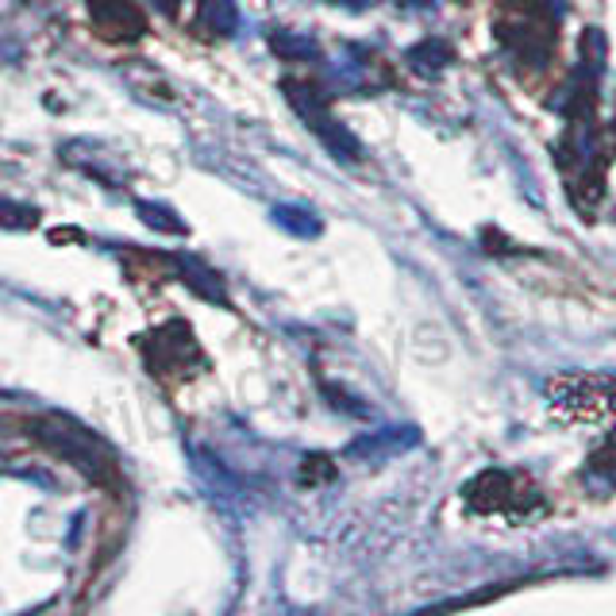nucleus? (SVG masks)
<instances>
[{
	"instance_id": "1",
	"label": "nucleus",
	"mask_w": 616,
	"mask_h": 616,
	"mask_svg": "<svg viewBox=\"0 0 616 616\" xmlns=\"http://www.w3.org/2000/svg\"><path fill=\"white\" fill-rule=\"evenodd\" d=\"M89 16H93V28L105 39H139L147 31V20L131 0H89Z\"/></svg>"
},
{
	"instance_id": "3",
	"label": "nucleus",
	"mask_w": 616,
	"mask_h": 616,
	"mask_svg": "<svg viewBox=\"0 0 616 616\" xmlns=\"http://www.w3.org/2000/svg\"><path fill=\"white\" fill-rule=\"evenodd\" d=\"M139 212H143V220L147 223H158V228H166V231H181V223L178 220H166V208H155V205H139Z\"/></svg>"
},
{
	"instance_id": "2",
	"label": "nucleus",
	"mask_w": 616,
	"mask_h": 616,
	"mask_svg": "<svg viewBox=\"0 0 616 616\" xmlns=\"http://www.w3.org/2000/svg\"><path fill=\"white\" fill-rule=\"evenodd\" d=\"M201 23H208L212 31H220V36H228V31L236 28V8H231V0H205Z\"/></svg>"
},
{
	"instance_id": "4",
	"label": "nucleus",
	"mask_w": 616,
	"mask_h": 616,
	"mask_svg": "<svg viewBox=\"0 0 616 616\" xmlns=\"http://www.w3.org/2000/svg\"><path fill=\"white\" fill-rule=\"evenodd\" d=\"M158 4H162L166 12H173V4H178V0H158Z\"/></svg>"
}]
</instances>
